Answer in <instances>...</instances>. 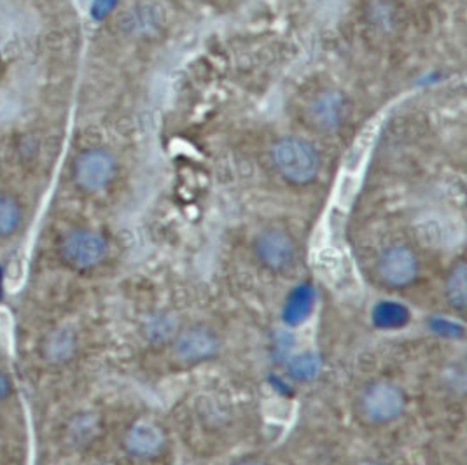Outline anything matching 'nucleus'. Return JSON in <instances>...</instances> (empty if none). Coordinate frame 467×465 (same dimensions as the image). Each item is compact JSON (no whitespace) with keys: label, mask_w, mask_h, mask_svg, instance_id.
Returning a JSON list of instances; mask_svg holds the SVG:
<instances>
[{"label":"nucleus","mask_w":467,"mask_h":465,"mask_svg":"<svg viewBox=\"0 0 467 465\" xmlns=\"http://www.w3.org/2000/svg\"><path fill=\"white\" fill-rule=\"evenodd\" d=\"M272 161L280 177L295 186H308L319 177V150L301 137H282L276 140L272 148Z\"/></svg>","instance_id":"nucleus-1"},{"label":"nucleus","mask_w":467,"mask_h":465,"mask_svg":"<svg viewBox=\"0 0 467 465\" xmlns=\"http://www.w3.org/2000/svg\"><path fill=\"white\" fill-rule=\"evenodd\" d=\"M118 175L116 156L104 148L86 149L72 163L74 184L88 194L106 191Z\"/></svg>","instance_id":"nucleus-2"},{"label":"nucleus","mask_w":467,"mask_h":465,"mask_svg":"<svg viewBox=\"0 0 467 465\" xmlns=\"http://www.w3.org/2000/svg\"><path fill=\"white\" fill-rule=\"evenodd\" d=\"M359 408L368 422L383 425L403 415L406 398L400 385L389 380L373 381L362 388Z\"/></svg>","instance_id":"nucleus-3"},{"label":"nucleus","mask_w":467,"mask_h":465,"mask_svg":"<svg viewBox=\"0 0 467 465\" xmlns=\"http://www.w3.org/2000/svg\"><path fill=\"white\" fill-rule=\"evenodd\" d=\"M109 253V243L102 232L95 230H74L60 242V257L74 270H91L99 266Z\"/></svg>","instance_id":"nucleus-4"},{"label":"nucleus","mask_w":467,"mask_h":465,"mask_svg":"<svg viewBox=\"0 0 467 465\" xmlns=\"http://www.w3.org/2000/svg\"><path fill=\"white\" fill-rule=\"evenodd\" d=\"M348 108V100L340 89L327 88L308 100L305 107V121L319 133H333L347 121Z\"/></svg>","instance_id":"nucleus-5"},{"label":"nucleus","mask_w":467,"mask_h":465,"mask_svg":"<svg viewBox=\"0 0 467 465\" xmlns=\"http://www.w3.org/2000/svg\"><path fill=\"white\" fill-rule=\"evenodd\" d=\"M257 261L270 272H287L296 259L293 236L280 228H266L257 232L253 243Z\"/></svg>","instance_id":"nucleus-6"},{"label":"nucleus","mask_w":467,"mask_h":465,"mask_svg":"<svg viewBox=\"0 0 467 465\" xmlns=\"http://www.w3.org/2000/svg\"><path fill=\"white\" fill-rule=\"evenodd\" d=\"M419 257L406 245H390L377 259V274L383 285L403 289L419 275Z\"/></svg>","instance_id":"nucleus-7"},{"label":"nucleus","mask_w":467,"mask_h":465,"mask_svg":"<svg viewBox=\"0 0 467 465\" xmlns=\"http://www.w3.org/2000/svg\"><path fill=\"white\" fill-rule=\"evenodd\" d=\"M175 356L186 364L213 359L221 348V339L207 326H192L173 338Z\"/></svg>","instance_id":"nucleus-8"},{"label":"nucleus","mask_w":467,"mask_h":465,"mask_svg":"<svg viewBox=\"0 0 467 465\" xmlns=\"http://www.w3.org/2000/svg\"><path fill=\"white\" fill-rule=\"evenodd\" d=\"M123 441L130 455L137 459H152L163 450L167 438L160 425L142 420L128 429Z\"/></svg>","instance_id":"nucleus-9"},{"label":"nucleus","mask_w":467,"mask_h":465,"mask_svg":"<svg viewBox=\"0 0 467 465\" xmlns=\"http://www.w3.org/2000/svg\"><path fill=\"white\" fill-rule=\"evenodd\" d=\"M23 221L22 202L11 192H0V240H7L20 232Z\"/></svg>","instance_id":"nucleus-10"},{"label":"nucleus","mask_w":467,"mask_h":465,"mask_svg":"<svg viewBox=\"0 0 467 465\" xmlns=\"http://www.w3.org/2000/svg\"><path fill=\"white\" fill-rule=\"evenodd\" d=\"M76 352V336L70 329H57L43 343V356L49 362H65Z\"/></svg>","instance_id":"nucleus-11"},{"label":"nucleus","mask_w":467,"mask_h":465,"mask_svg":"<svg viewBox=\"0 0 467 465\" xmlns=\"http://www.w3.org/2000/svg\"><path fill=\"white\" fill-rule=\"evenodd\" d=\"M445 296L450 306L455 310H464L467 305V266L466 263H459L451 268L445 282Z\"/></svg>","instance_id":"nucleus-12"},{"label":"nucleus","mask_w":467,"mask_h":465,"mask_svg":"<svg viewBox=\"0 0 467 465\" xmlns=\"http://www.w3.org/2000/svg\"><path fill=\"white\" fill-rule=\"evenodd\" d=\"M322 362L316 352H301L289 360V375L296 381H312L319 377Z\"/></svg>","instance_id":"nucleus-13"},{"label":"nucleus","mask_w":467,"mask_h":465,"mask_svg":"<svg viewBox=\"0 0 467 465\" xmlns=\"http://www.w3.org/2000/svg\"><path fill=\"white\" fill-rule=\"evenodd\" d=\"M310 308H312V293L308 289H297L287 301V306L284 310V320L293 324L303 322L308 317Z\"/></svg>","instance_id":"nucleus-14"},{"label":"nucleus","mask_w":467,"mask_h":465,"mask_svg":"<svg viewBox=\"0 0 467 465\" xmlns=\"http://www.w3.org/2000/svg\"><path fill=\"white\" fill-rule=\"evenodd\" d=\"M146 336L152 343H167L177 336L175 333V320L171 315L160 314L148 320L146 324Z\"/></svg>","instance_id":"nucleus-15"},{"label":"nucleus","mask_w":467,"mask_h":465,"mask_svg":"<svg viewBox=\"0 0 467 465\" xmlns=\"http://www.w3.org/2000/svg\"><path fill=\"white\" fill-rule=\"evenodd\" d=\"M408 320V312L396 303H380L375 308V322L379 327H400Z\"/></svg>","instance_id":"nucleus-16"},{"label":"nucleus","mask_w":467,"mask_h":465,"mask_svg":"<svg viewBox=\"0 0 467 465\" xmlns=\"http://www.w3.org/2000/svg\"><path fill=\"white\" fill-rule=\"evenodd\" d=\"M13 394V381L5 371L0 369V402L5 401Z\"/></svg>","instance_id":"nucleus-17"},{"label":"nucleus","mask_w":467,"mask_h":465,"mask_svg":"<svg viewBox=\"0 0 467 465\" xmlns=\"http://www.w3.org/2000/svg\"><path fill=\"white\" fill-rule=\"evenodd\" d=\"M234 465H266L263 464V462H259V460H253V459H247V460H242V462H236Z\"/></svg>","instance_id":"nucleus-18"},{"label":"nucleus","mask_w":467,"mask_h":465,"mask_svg":"<svg viewBox=\"0 0 467 465\" xmlns=\"http://www.w3.org/2000/svg\"><path fill=\"white\" fill-rule=\"evenodd\" d=\"M359 465H385L382 462H377V460H366V462H361Z\"/></svg>","instance_id":"nucleus-19"},{"label":"nucleus","mask_w":467,"mask_h":465,"mask_svg":"<svg viewBox=\"0 0 467 465\" xmlns=\"http://www.w3.org/2000/svg\"><path fill=\"white\" fill-rule=\"evenodd\" d=\"M0 299H2V268H0Z\"/></svg>","instance_id":"nucleus-20"}]
</instances>
